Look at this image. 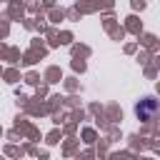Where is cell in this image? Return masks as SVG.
I'll list each match as a JSON object with an SVG mask.
<instances>
[{
  "mask_svg": "<svg viewBox=\"0 0 160 160\" xmlns=\"http://www.w3.org/2000/svg\"><path fill=\"white\" fill-rule=\"evenodd\" d=\"M138 115H140V120H152L155 118V110H158V102L152 100V98H145V100H140L138 102Z\"/></svg>",
  "mask_w": 160,
  "mask_h": 160,
  "instance_id": "1",
  "label": "cell"
}]
</instances>
